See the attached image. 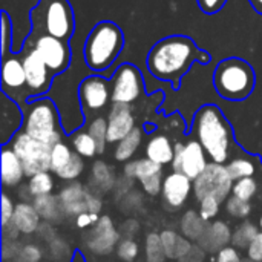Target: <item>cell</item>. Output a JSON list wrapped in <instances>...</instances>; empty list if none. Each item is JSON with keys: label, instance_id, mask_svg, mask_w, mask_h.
I'll return each mask as SVG.
<instances>
[{"label": "cell", "instance_id": "obj_1", "mask_svg": "<svg viewBox=\"0 0 262 262\" xmlns=\"http://www.w3.org/2000/svg\"><path fill=\"white\" fill-rule=\"evenodd\" d=\"M201 49L187 35H170L157 41L147 54L149 72L163 81L172 83L173 89L180 88L181 78L198 63Z\"/></svg>", "mask_w": 262, "mask_h": 262}, {"label": "cell", "instance_id": "obj_2", "mask_svg": "<svg viewBox=\"0 0 262 262\" xmlns=\"http://www.w3.org/2000/svg\"><path fill=\"white\" fill-rule=\"evenodd\" d=\"M192 134L204 147L212 163L226 164L235 143L232 126L223 111L215 104H204L192 121Z\"/></svg>", "mask_w": 262, "mask_h": 262}, {"label": "cell", "instance_id": "obj_3", "mask_svg": "<svg viewBox=\"0 0 262 262\" xmlns=\"http://www.w3.org/2000/svg\"><path fill=\"white\" fill-rule=\"evenodd\" d=\"M123 48L124 34L121 28L111 20H101L84 40L83 58L91 71L103 72L115 63Z\"/></svg>", "mask_w": 262, "mask_h": 262}, {"label": "cell", "instance_id": "obj_4", "mask_svg": "<svg viewBox=\"0 0 262 262\" xmlns=\"http://www.w3.org/2000/svg\"><path fill=\"white\" fill-rule=\"evenodd\" d=\"M23 111V124L21 129L29 137L54 146L63 141L66 134L61 124L60 111L55 101L49 97H40L25 103Z\"/></svg>", "mask_w": 262, "mask_h": 262}, {"label": "cell", "instance_id": "obj_5", "mask_svg": "<svg viewBox=\"0 0 262 262\" xmlns=\"http://www.w3.org/2000/svg\"><path fill=\"white\" fill-rule=\"evenodd\" d=\"M256 84V74L252 64L239 57L221 60L213 72V86L220 97L229 101L249 98Z\"/></svg>", "mask_w": 262, "mask_h": 262}, {"label": "cell", "instance_id": "obj_6", "mask_svg": "<svg viewBox=\"0 0 262 262\" xmlns=\"http://www.w3.org/2000/svg\"><path fill=\"white\" fill-rule=\"evenodd\" d=\"M29 18L32 34H46L69 41L75 32V15L68 0H38Z\"/></svg>", "mask_w": 262, "mask_h": 262}, {"label": "cell", "instance_id": "obj_7", "mask_svg": "<svg viewBox=\"0 0 262 262\" xmlns=\"http://www.w3.org/2000/svg\"><path fill=\"white\" fill-rule=\"evenodd\" d=\"M8 144L20 158L26 177H32L40 172H51L52 146L29 137L23 130H18Z\"/></svg>", "mask_w": 262, "mask_h": 262}, {"label": "cell", "instance_id": "obj_8", "mask_svg": "<svg viewBox=\"0 0 262 262\" xmlns=\"http://www.w3.org/2000/svg\"><path fill=\"white\" fill-rule=\"evenodd\" d=\"M26 43H29L38 52V55L46 63V66L49 68L54 77L68 71L72 60V51L69 41L46 34L29 32Z\"/></svg>", "mask_w": 262, "mask_h": 262}, {"label": "cell", "instance_id": "obj_9", "mask_svg": "<svg viewBox=\"0 0 262 262\" xmlns=\"http://www.w3.org/2000/svg\"><path fill=\"white\" fill-rule=\"evenodd\" d=\"M23 55V68L26 75V94L28 101L35 100L40 97H45V94L49 92L54 83V75L46 66V63L41 60L38 52L25 41L23 48L20 49Z\"/></svg>", "mask_w": 262, "mask_h": 262}, {"label": "cell", "instance_id": "obj_10", "mask_svg": "<svg viewBox=\"0 0 262 262\" xmlns=\"http://www.w3.org/2000/svg\"><path fill=\"white\" fill-rule=\"evenodd\" d=\"M233 183L227 166L209 163L207 169L193 181V195L198 201L206 196H215L221 203H226L232 195Z\"/></svg>", "mask_w": 262, "mask_h": 262}, {"label": "cell", "instance_id": "obj_11", "mask_svg": "<svg viewBox=\"0 0 262 262\" xmlns=\"http://www.w3.org/2000/svg\"><path fill=\"white\" fill-rule=\"evenodd\" d=\"M112 103H121V104H132L135 103L143 91H144V80L140 69L130 63L120 64L112 78Z\"/></svg>", "mask_w": 262, "mask_h": 262}, {"label": "cell", "instance_id": "obj_12", "mask_svg": "<svg viewBox=\"0 0 262 262\" xmlns=\"http://www.w3.org/2000/svg\"><path fill=\"white\" fill-rule=\"evenodd\" d=\"M78 98L84 118L104 109L112 101L111 80L97 74L83 78L78 84Z\"/></svg>", "mask_w": 262, "mask_h": 262}, {"label": "cell", "instance_id": "obj_13", "mask_svg": "<svg viewBox=\"0 0 262 262\" xmlns=\"http://www.w3.org/2000/svg\"><path fill=\"white\" fill-rule=\"evenodd\" d=\"M207 154L200 141L189 140L187 143H177L175 144V157L172 161V170L181 172L195 181L209 166Z\"/></svg>", "mask_w": 262, "mask_h": 262}, {"label": "cell", "instance_id": "obj_14", "mask_svg": "<svg viewBox=\"0 0 262 262\" xmlns=\"http://www.w3.org/2000/svg\"><path fill=\"white\" fill-rule=\"evenodd\" d=\"M2 58V92L18 104L26 103V75L21 52H11L9 57L5 55Z\"/></svg>", "mask_w": 262, "mask_h": 262}, {"label": "cell", "instance_id": "obj_15", "mask_svg": "<svg viewBox=\"0 0 262 262\" xmlns=\"http://www.w3.org/2000/svg\"><path fill=\"white\" fill-rule=\"evenodd\" d=\"M120 241V233L115 229L114 221L111 216L103 215L100 216L98 223L92 226L86 239V246L95 255H109Z\"/></svg>", "mask_w": 262, "mask_h": 262}, {"label": "cell", "instance_id": "obj_16", "mask_svg": "<svg viewBox=\"0 0 262 262\" xmlns=\"http://www.w3.org/2000/svg\"><path fill=\"white\" fill-rule=\"evenodd\" d=\"M192 192H193V181L181 172L172 170L163 180L161 196L164 204L172 210L181 209L187 203Z\"/></svg>", "mask_w": 262, "mask_h": 262}, {"label": "cell", "instance_id": "obj_17", "mask_svg": "<svg viewBox=\"0 0 262 262\" xmlns=\"http://www.w3.org/2000/svg\"><path fill=\"white\" fill-rule=\"evenodd\" d=\"M135 127V117L130 104L112 103L107 115V143H120Z\"/></svg>", "mask_w": 262, "mask_h": 262}, {"label": "cell", "instance_id": "obj_18", "mask_svg": "<svg viewBox=\"0 0 262 262\" xmlns=\"http://www.w3.org/2000/svg\"><path fill=\"white\" fill-rule=\"evenodd\" d=\"M23 111L17 101L2 92L0 103V138L3 144H8L11 138L21 129Z\"/></svg>", "mask_w": 262, "mask_h": 262}, {"label": "cell", "instance_id": "obj_19", "mask_svg": "<svg viewBox=\"0 0 262 262\" xmlns=\"http://www.w3.org/2000/svg\"><path fill=\"white\" fill-rule=\"evenodd\" d=\"M88 192L89 189L74 181L63 187L57 195L63 213L68 216H78L80 213L88 212Z\"/></svg>", "mask_w": 262, "mask_h": 262}, {"label": "cell", "instance_id": "obj_20", "mask_svg": "<svg viewBox=\"0 0 262 262\" xmlns=\"http://www.w3.org/2000/svg\"><path fill=\"white\" fill-rule=\"evenodd\" d=\"M232 229L224 221H215L213 224H209L198 241V246L209 253H218L229 244H232Z\"/></svg>", "mask_w": 262, "mask_h": 262}, {"label": "cell", "instance_id": "obj_21", "mask_svg": "<svg viewBox=\"0 0 262 262\" xmlns=\"http://www.w3.org/2000/svg\"><path fill=\"white\" fill-rule=\"evenodd\" d=\"M0 167H2V184L3 187H17L21 184L26 177L23 164L15 152L9 147V144H3L0 155Z\"/></svg>", "mask_w": 262, "mask_h": 262}, {"label": "cell", "instance_id": "obj_22", "mask_svg": "<svg viewBox=\"0 0 262 262\" xmlns=\"http://www.w3.org/2000/svg\"><path fill=\"white\" fill-rule=\"evenodd\" d=\"M144 154H146V158H149L150 161L161 164V166H167V164H172V161H173L175 144H172V141L167 135L155 134L147 140Z\"/></svg>", "mask_w": 262, "mask_h": 262}, {"label": "cell", "instance_id": "obj_23", "mask_svg": "<svg viewBox=\"0 0 262 262\" xmlns=\"http://www.w3.org/2000/svg\"><path fill=\"white\" fill-rule=\"evenodd\" d=\"M40 220H41V216L38 215L34 204L26 203V201L15 204V212H14L12 221L21 235L35 233L40 229Z\"/></svg>", "mask_w": 262, "mask_h": 262}, {"label": "cell", "instance_id": "obj_24", "mask_svg": "<svg viewBox=\"0 0 262 262\" xmlns=\"http://www.w3.org/2000/svg\"><path fill=\"white\" fill-rule=\"evenodd\" d=\"M160 238H161V244H163V249H164L167 259L180 261L193 247L186 236H181L180 233H177L173 230H163L160 233Z\"/></svg>", "mask_w": 262, "mask_h": 262}, {"label": "cell", "instance_id": "obj_25", "mask_svg": "<svg viewBox=\"0 0 262 262\" xmlns=\"http://www.w3.org/2000/svg\"><path fill=\"white\" fill-rule=\"evenodd\" d=\"M32 204L37 209L38 215L41 216V220H45L48 223H60L64 216L60 201H58V196H55L52 193L32 198Z\"/></svg>", "mask_w": 262, "mask_h": 262}, {"label": "cell", "instance_id": "obj_26", "mask_svg": "<svg viewBox=\"0 0 262 262\" xmlns=\"http://www.w3.org/2000/svg\"><path fill=\"white\" fill-rule=\"evenodd\" d=\"M123 173L129 180L141 181V180H146L149 177L163 173V166L150 161L149 158H140L137 161H129L127 164H124Z\"/></svg>", "mask_w": 262, "mask_h": 262}, {"label": "cell", "instance_id": "obj_27", "mask_svg": "<svg viewBox=\"0 0 262 262\" xmlns=\"http://www.w3.org/2000/svg\"><path fill=\"white\" fill-rule=\"evenodd\" d=\"M143 141V130L140 127H135L126 138H123L120 143H117V147L114 150V157L118 163H126L129 161L137 150L140 149Z\"/></svg>", "mask_w": 262, "mask_h": 262}, {"label": "cell", "instance_id": "obj_28", "mask_svg": "<svg viewBox=\"0 0 262 262\" xmlns=\"http://www.w3.org/2000/svg\"><path fill=\"white\" fill-rule=\"evenodd\" d=\"M71 144L74 147V152L83 158H94L98 154V146L95 140L84 129H80L71 135Z\"/></svg>", "mask_w": 262, "mask_h": 262}, {"label": "cell", "instance_id": "obj_29", "mask_svg": "<svg viewBox=\"0 0 262 262\" xmlns=\"http://www.w3.org/2000/svg\"><path fill=\"white\" fill-rule=\"evenodd\" d=\"M206 227H207V224L201 218L200 212L189 210V212L184 213V216L181 220V230H183L184 236L187 239H192V241H196V243L201 239Z\"/></svg>", "mask_w": 262, "mask_h": 262}, {"label": "cell", "instance_id": "obj_30", "mask_svg": "<svg viewBox=\"0 0 262 262\" xmlns=\"http://www.w3.org/2000/svg\"><path fill=\"white\" fill-rule=\"evenodd\" d=\"M92 183L95 190L109 192L115 186V177L112 169L104 161H95L92 164Z\"/></svg>", "mask_w": 262, "mask_h": 262}, {"label": "cell", "instance_id": "obj_31", "mask_svg": "<svg viewBox=\"0 0 262 262\" xmlns=\"http://www.w3.org/2000/svg\"><path fill=\"white\" fill-rule=\"evenodd\" d=\"M259 226H255L250 221H244L233 230L232 235V246L238 250H247V247L253 243V239L259 233Z\"/></svg>", "mask_w": 262, "mask_h": 262}, {"label": "cell", "instance_id": "obj_32", "mask_svg": "<svg viewBox=\"0 0 262 262\" xmlns=\"http://www.w3.org/2000/svg\"><path fill=\"white\" fill-rule=\"evenodd\" d=\"M54 178L49 172H40L32 177H29L28 181V193L35 198V196H43V195H51L54 190Z\"/></svg>", "mask_w": 262, "mask_h": 262}, {"label": "cell", "instance_id": "obj_33", "mask_svg": "<svg viewBox=\"0 0 262 262\" xmlns=\"http://www.w3.org/2000/svg\"><path fill=\"white\" fill-rule=\"evenodd\" d=\"M72 155H74V150L71 149L68 143L60 141L54 144L51 150V172L57 175L60 170H63L72 160Z\"/></svg>", "mask_w": 262, "mask_h": 262}, {"label": "cell", "instance_id": "obj_34", "mask_svg": "<svg viewBox=\"0 0 262 262\" xmlns=\"http://www.w3.org/2000/svg\"><path fill=\"white\" fill-rule=\"evenodd\" d=\"M258 181L253 177H247L243 180H238L233 183L232 195L238 200L250 203L256 195H258Z\"/></svg>", "mask_w": 262, "mask_h": 262}, {"label": "cell", "instance_id": "obj_35", "mask_svg": "<svg viewBox=\"0 0 262 262\" xmlns=\"http://www.w3.org/2000/svg\"><path fill=\"white\" fill-rule=\"evenodd\" d=\"M88 132L95 140V143L98 146V154H103L106 150V146L109 144L107 143V120L103 117H95L89 123Z\"/></svg>", "mask_w": 262, "mask_h": 262}, {"label": "cell", "instance_id": "obj_36", "mask_svg": "<svg viewBox=\"0 0 262 262\" xmlns=\"http://www.w3.org/2000/svg\"><path fill=\"white\" fill-rule=\"evenodd\" d=\"M227 170L232 177L233 181L247 178V177H253L256 173V166L253 161L247 160V158H233L229 164H227Z\"/></svg>", "mask_w": 262, "mask_h": 262}, {"label": "cell", "instance_id": "obj_37", "mask_svg": "<svg viewBox=\"0 0 262 262\" xmlns=\"http://www.w3.org/2000/svg\"><path fill=\"white\" fill-rule=\"evenodd\" d=\"M166 253L161 244V238L158 233H149L146 236V261L147 262H164Z\"/></svg>", "mask_w": 262, "mask_h": 262}, {"label": "cell", "instance_id": "obj_38", "mask_svg": "<svg viewBox=\"0 0 262 262\" xmlns=\"http://www.w3.org/2000/svg\"><path fill=\"white\" fill-rule=\"evenodd\" d=\"M84 172V161H83V157H80L78 154L74 152L72 155V160L69 161V164L60 170L57 173V177L63 181H75L81 173Z\"/></svg>", "mask_w": 262, "mask_h": 262}, {"label": "cell", "instance_id": "obj_39", "mask_svg": "<svg viewBox=\"0 0 262 262\" xmlns=\"http://www.w3.org/2000/svg\"><path fill=\"white\" fill-rule=\"evenodd\" d=\"M226 210L230 216L238 218V220H246L250 213H252V204L243 200L235 198L233 195H230L226 201Z\"/></svg>", "mask_w": 262, "mask_h": 262}, {"label": "cell", "instance_id": "obj_40", "mask_svg": "<svg viewBox=\"0 0 262 262\" xmlns=\"http://www.w3.org/2000/svg\"><path fill=\"white\" fill-rule=\"evenodd\" d=\"M115 250H117V255L121 261L132 262L137 259V256L140 253V246L137 244V241H134L130 238H124L118 243Z\"/></svg>", "mask_w": 262, "mask_h": 262}, {"label": "cell", "instance_id": "obj_41", "mask_svg": "<svg viewBox=\"0 0 262 262\" xmlns=\"http://www.w3.org/2000/svg\"><path fill=\"white\" fill-rule=\"evenodd\" d=\"M221 201L216 200L215 196H206L200 201V215L201 218L207 223L210 220H213L218 213H220V209H221Z\"/></svg>", "mask_w": 262, "mask_h": 262}, {"label": "cell", "instance_id": "obj_42", "mask_svg": "<svg viewBox=\"0 0 262 262\" xmlns=\"http://www.w3.org/2000/svg\"><path fill=\"white\" fill-rule=\"evenodd\" d=\"M12 45V23L6 11H2V57L11 52Z\"/></svg>", "mask_w": 262, "mask_h": 262}, {"label": "cell", "instance_id": "obj_43", "mask_svg": "<svg viewBox=\"0 0 262 262\" xmlns=\"http://www.w3.org/2000/svg\"><path fill=\"white\" fill-rule=\"evenodd\" d=\"M163 173H158V175H154V177H149L146 180H141L140 184L143 187V190L149 195V196H157L161 193V189H163Z\"/></svg>", "mask_w": 262, "mask_h": 262}, {"label": "cell", "instance_id": "obj_44", "mask_svg": "<svg viewBox=\"0 0 262 262\" xmlns=\"http://www.w3.org/2000/svg\"><path fill=\"white\" fill-rule=\"evenodd\" d=\"M41 258V252L37 246L28 244L23 249L18 250L17 262H38Z\"/></svg>", "mask_w": 262, "mask_h": 262}, {"label": "cell", "instance_id": "obj_45", "mask_svg": "<svg viewBox=\"0 0 262 262\" xmlns=\"http://www.w3.org/2000/svg\"><path fill=\"white\" fill-rule=\"evenodd\" d=\"M14 212H15V204L12 198L6 192H3L2 193V226L12 221Z\"/></svg>", "mask_w": 262, "mask_h": 262}, {"label": "cell", "instance_id": "obj_46", "mask_svg": "<svg viewBox=\"0 0 262 262\" xmlns=\"http://www.w3.org/2000/svg\"><path fill=\"white\" fill-rule=\"evenodd\" d=\"M196 3L204 14L213 15L226 6L227 0H196Z\"/></svg>", "mask_w": 262, "mask_h": 262}, {"label": "cell", "instance_id": "obj_47", "mask_svg": "<svg viewBox=\"0 0 262 262\" xmlns=\"http://www.w3.org/2000/svg\"><path fill=\"white\" fill-rule=\"evenodd\" d=\"M216 262H243V258L236 247L227 246L216 253Z\"/></svg>", "mask_w": 262, "mask_h": 262}, {"label": "cell", "instance_id": "obj_48", "mask_svg": "<svg viewBox=\"0 0 262 262\" xmlns=\"http://www.w3.org/2000/svg\"><path fill=\"white\" fill-rule=\"evenodd\" d=\"M247 259L250 262H262V232L253 239V243L247 247Z\"/></svg>", "mask_w": 262, "mask_h": 262}, {"label": "cell", "instance_id": "obj_49", "mask_svg": "<svg viewBox=\"0 0 262 262\" xmlns=\"http://www.w3.org/2000/svg\"><path fill=\"white\" fill-rule=\"evenodd\" d=\"M100 220V215L98 213H89V212H84V213H80L78 216H75V224L78 229H91L92 226H95Z\"/></svg>", "mask_w": 262, "mask_h": 262}, {"label": "cell", "instance_id": "obj_50", "mask_svg": "<svg viewBox=\"0 0 262 262\" xmlns=\"http://www.w3.org/2000/svg\"><path fill=\"white\" fill-rule=\"evenodd\" d=\"M103 209V201L98 195H95L92 190L88 192V212L89 213H100Z\"/></svg>", "mask_w": 262, "mask_h": 262}, {"label": "cell", "instance_id": "obj_51", "mask_svg": "<svg viewBox=\"0 0 262 262\" xmlns=\"http://www.w3.org/2000/svg\"><path fill=\"white\" fill-rule=\"evenodd\" d=\"M204 255H206V252L200 246H193L192 250L186 256H183L178 262H203L204 261Z\"/></svg>", "mask_w": 262, "mask_h": 262}, {"label": "cell", "instance_id": "obj_52", "mask_svg": "<svg viewBox=\"0 0 262 262\" xmlns=\"http://www.w3.org/2000/svg\"><path fill=\"white\" fill-rule=\"evenodd\" d=\"M2 233H3V239L5 241H15L18 238V235H21L20 230L17 229V226L14 224V221L2 226Z\"/></svg>", "mask_w": 262, "mask_h": 262}, {"label": "cell", "instance_id": "obj_53", "mask_svg": "<svg viewBox=\"0 0 262 262\" xmlns=\"http://www.w3.org/2000/svg\"><path fill=\"white\" fill-rule=\"evenodd\" d=\"M249 2L258 14H262V0H249Z\"/></svg>", "mask_w": 262, "mask_h": 262}, {"label": "cell", "instance_id": "obj_54", "mask_svg": "<svg viewBox=\"0 0 262 262\" xmlns=\"http://www.w3.org/2000/svg\"><path fill=\"white\" fill-rule=\"evenodd\" d=\"M72 262H84V261H83V258H81V255H80V253H75V255H74V258H72Z\"/></svg>", "mask_w": 262, "mask_h": 262}, {"label": "cell", "instance_id": "obj_55", "mask_svg": "<svg viewBox=\"0 0 262 262\" xmlns=\"http://www.w3.org/2000/svg\"><path fill=\"white\" fill-rule=\"evenodd\" d=\"M259 230L262 232V215H261V218H259Z\"/></svg>", "mask_w": 262, "mask_h": 262}]
</instances>
